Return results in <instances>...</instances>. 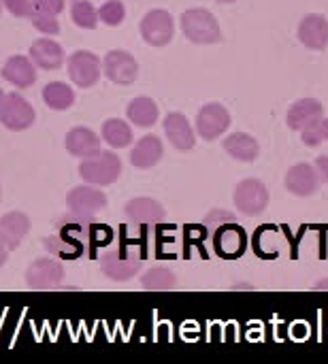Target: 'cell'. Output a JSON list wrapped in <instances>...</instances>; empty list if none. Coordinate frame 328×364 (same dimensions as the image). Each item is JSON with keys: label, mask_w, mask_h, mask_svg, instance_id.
Masks as SVG:
<instances>
[{"label": "cell", "mask_w": 328, "mask_h": 364, "mask_svg": "<svg viewBox=\"0 0 328 364\" xmlns=\"http://www.w3.org/2000/svg\"><path fill=\"white\" fill-rule=\"evenodd\" d=\"M100 139L113 147V149H122V147H128L132 143V128L124 122V119H117V117H111L102 124L100 128Z\"/></svg>", "instance_id": "25"}, {"label": "cell", "mask_w": 328, "mask_h": 364, "mask_svg": "<svg viewBox=\"0 0 328 364\" xmlns=\"http://www.w3.org/2000/svg\"><path fill=\"white\" fill-rule=\"evenodd\" d=\"M102 75L117 85H130L139 77V64L132 53L124 49H111L102 58Z\"/></svg>", "instance_id": "8"}, {"label": "cell", "mask_w": 328, "mask_h": 364, "mask_svg": "<svg viewBox=\"0 0 328 364\" xmlns=\"http://www.w3.org/2000/svg\"><path fill=\"white\" fill-rule=\"evenodd\" d=\"M124 213L134 224H158L166 218V209L158 200L147 198V196L128 200L124 207Z\"/></svg>", "instance_id": "18"}, {"label": "cell", "mask_w": 328, "mask_h": 364, "mask_svg": "<svg viewBox=\"0 0 328 364\" xmlns=\"http://www.w3.org/2000/svg\"><path fill=\"white\" fill-rule=\"evenodd\" d=\"M222 147H224V151L233 160H239V162H254L258 158V154H260L258 141L252 134H248V132H233V134H228L222 141Z\"/></svg>", "instance_id": "22"}, {"label": "cell", "mask_w": 328, "mask_h": 364, "mask_svg": "<svg viewBox=\"0 0 328 364\" xmlns=\"http://www.w3.org/2000/svg\"><path fill=\"white\" fill-rule=\"evenodd\" d=\"M0 75L15 87H30L36 81V66L28 55H11L4 62Z\"/></svg>", "instance_id": "19"}, {"label": "cell", "mask_w": 328, "mask_h": 364, "mask_svg": "<svg viewBox=\"0 0 328 364\" xmlns=\"http://www.w3.org/2000/svg\"><path fill=\"white\" fill-rule=\"evenodd\" d=\"M2 4H4V0H0V11H2Z\"/></svg>", "instance_id": "42"}, {"label": "cell", "mask_w": 328, "mask_h": 364, "mask_svg": "<svg viewBox=\"0 0 328 364\" xmlns=\"http://www.w3.org/2000/svg\"><path fill=\"white\" fill-rule=\"evenodd\" d=\"M79 175L92 186H111L122 175V160L113 151H100L79 164Z\"/></svg>", "instance_id": "4"}, {"label": "cell", "mask_w": 328, "mask_h": 364, "mask_svg": "<svg viewBox=\"0 0 328 364\" xmlns=\"http://www.w3.org/2000/svg\"><path fill=\"white\" fill-rule=\"evenodd\" d=\"M4 6L15 17H30L32 15V0H4Z\"/></svg>", "instance_id": "35"}, {"label": "cell", "mask_w": 328, "mask_h": 364, "mask_svg": "<svg viewBox=\"0 0 328 364\" xmlns=\"http://www.w3.org/2000/svg\"><path fill=\"white\" fill-rule=\"evenodd\" d=\"M58 226H60V232L58 235L77 241L79 245H83V250H88V245L96 247V245L107 243L109 241V235H111L107 228L98 226L94 222V218H81V215H75V213L62 218Z\"/></svg>", "instance_id": "3"}, {"label": "cell", "mask_w": 328, "mask_h": 364, "mask_svg": "<svg viewBox=\"0 0 328 364\" xmlns=\"http://www.w3.org/2000/svg\"><path fill=\"white\" fill-rule=\"evenodd\" d=\"M34 119H36V113H34L32 105L21 94H17V92L6 94L2 111H0V124L6 130L21 132L26 128H30L34 124Z\"/></svg>", "instance_id": "9"}, {"label": "cell", "mask_w": 328, "mask_h": 364, "mask_svg": "<svg viewBox=\"0 0 328 364\" xmlns=\"http://www.w3.org/2000/svg\"><path fill=\"white\" fill-rule=\"evenodd\" d=\"M30 60L45 70H58L64 62V49L53 38H36L30 45Z\"/></svg>", "instance_id": "20"}, {"label": "cell", "mask_w": 328, "mask_h": 364, "mask_svg": "<svg viewBox=\"0 0 328 364\" xmlns=\"http://www.w3.org/2000/svg\"><path fill=\"white\" fill-rule=\"evenodd\" d=\"M43 100L53 111H66L75 102V92L62 81H51L43 87Z\"/></svg>", "instance_id": "26"}, {"label": "cell", "mask_w": 328, "mask_h": 364, "mask_svg": "<svg viewBox=\"0 0 328 364\" xmlns=\"http://www.w3.org/2000/svg\"><path fill=\"white\" fill-rule=\"evenodd\" d=\"M213 239H216V245L222 254L226 256H235L243 250V241H245V235L243 230L235 224H226L222 226L220 230L213 232Z\"/></svg>", "instance_id": "27"}, {"label": "cell", "mask_w": 328, "mask_h": 364, "mask_svg": "<svg viewBox=\"0 0 328 364\" xmlns=\"http://www.w3.org/2000/svg\"><path fill=\"white\" fill-rule=\"evenodd\" d=\"M124 17H126V6H124L122 0H107V2L100 4V9H98V19H100L102 23L111 26V28L120 26V23L124 21Z\"/></svg>", "instance_id": "32"}, {"label": "cell", "mask_w": 328, "mask_h": 364, "mask_svg": "<svg viewBox=\"0 0 328 364\" xmlns=\"http://www.w3.org/2000/svg\"><path fill=\"white\" fill-rule=\"evenodd\" d=\"M228 126H231V113L220 102H207L196 113V130L199 136L205 141L220 139L228 130Z\"/></svg>", "instance_id": "10"}, {"label": "cell", "mask_w": 328, "mask_h": 364, "mask_svg": "<svg viewBox=\"0 0 328 364\" xmlns=\"http://www.w3.org/2000/svg\"><path fill=\"white\" fill-rule=\"evenodd\" d=\"M316 168H318L320 177L328 183V156H320V158L316 160Z\"/></svg>", "instance_id": "37"}, {"label": "cell", "mask_w": 328, "mask_h": 364, "mask_svg": "<svg viewBox=\"0 0 328 364\" xmlns=\"http://www.w3.org/2000/svg\"><path fill=\"white\" fill-rule=\"evenodd\" d=\"M320 117H324V107L318 98H301L297 100L288 113H286V124L290 130H303L310 124L318 122Z\"/></svg>", "instance_id": "16"}, {"label": "cell", "mask_w": 328, "mask_h": 364, "mask_svg": "<svg viewBox=\"0 0 328 364\" xmlns=\"http://www.w3.org/2000/svg\"><path fill=\"white\" fill-rule=\"evenodd\" d=\"M143 267V252L137 245H115L107 247L100 254V269L113 282H128L132 279Z\"/></svg>", "instance_id": "1"}, {"label": "cell", "mask_w": 328, "mask_h": 364, "mask_svg": "<svg viewBox=\"0 0 328 364\" xmlns=\"http://www.w3.org/2000/svg\"><path fill=\"white\" fill-rule=\"evenodd\" d=\"M30 218L21 211H9L0 218V235L4 237L9 250H17L23 241V237L30 232Z\"/></svg>", "instance_id": "23"}, {"label": "cell", "mask_w": 328, "mask_h": 364, "mask_svg": "<svg viewBox=\"0 0 328 364\" xmlns=\"http://www.w3.org/2000/svg\"><path fill=\"white\" fill-rule=\"evenodd\" d=\"M216 2H222V4H231V2H237V0H216Z\"/></svg>", "instance_id": "41"}, {"label": "cell", "mask_w": 328, "mask_h": 364, "mask_svg": "<svg viewBox=\"0 0 328 364\" xmlns=\"http://www.w3.org/2000/svg\"><path fill=\"white\" fill-rule=\"evenodd\" d=\"M235 222H237L235 213L224 211V209H216V211H211V213L205 218V226H207L211 232L220 230V228H222V226H226V224H235Z\"/></svg>", "instance_id": "34"}, {"label": "cell", "mask_w": 328, "mask_h": 364, "mask_svg": "<svg viewBox=\"0 0 328 364\" xmlns=\"http://www.w3.org/2000/svg\"><path fill=\"white\" fill-rule=\"evenodd\" d=\"M30 21H32V26H34L38 32H43L45 36H47V34H58V32H60L58 15L49 13V11H43V9H32Z\"/></svg>", "instance_id": "33"}, {"label": "cell", "mask_w": 328, "mask_h": 364, "mask_svg": "<svg viewBox=\"0 0 328 364\" xmlns=\"http://www.w3.org/2000/svg\"><path fill=\"white\" fill-rule=\"evenodd\" d=\"M43 245H45V250L49 254H53L58 258H64V260H75L85 252L83 245H79L77 241H73L68 237H62V235H53V237L43 239Z\"/></svg>", "instance_id": "28"}, {"label": "cell", "mask_w": 328, "mask_h": 364, "mask_svg": "<svg viewBox=\"0 0 328 364\" xmlns=\"http://www.w3.org/2000/svg\"><path fill=\"white\" fill-rule=\"evenodd\" d=\"M126 115H128V119H130L134 126H139V128H152V126L158 122L160 111H158V105H156L152 98H147V96H137V98H132V100L128 102Z\"/></svg>", "instance_id": "24"}, {"label": "cell", "mask_w": 328, "mask_h": 364, "mask_svg": "<svg viewBox=\"0 0 328 364\" xmlns=\"http://www.w3.org/2000/svg\"><path fill=\"white\" fill-rule=\"evenodd\" d=\"M4 98H6V94L0 90V111H2V105H4Z\"/></svg>", "instance_id": "40"}, {"label": "cell", "mask_w": 328, "mask_h": 364, "mask_svg": "<svg viewBox=\"0 0 328 364\" xmlns=\"http://www.w3.org/2000/svg\"><path fill=\"white\" fill-rule=\"evenodd\" d=\"M162 154H164V147H162L160 136L145 134L134 143V147L130 151V162L137 168H152L162 160Z\"/></svg>", "instance_id": "21"}, {"label": "cell", "mask_w": 328, "mask_h": 364, "mask_svg": "<svg viewBox=\"0 0 328 364\" xmlns=\"http://www.w3.org/2000/svg\"><path fill=\"white\" fill-rule=\"evenodd\" d=\"M141 36L147 45L152 47H164L173 41L175 34V21L171 17L169 11L164 9H152L145 13V17L141 19Z\"/></svg>", "instance_id": "5"}, {"label": "cell", "mask_w": 328, "mask_h": 364, "mask_svg": "<svg viewBox=\"0 0 328 364\" xmlns=\"http://www.w3.org/2000/svg\"><path fill=\"white\" fill-rule=\"evenodd\" d=\"M301 141L307 147H318L324 141H328V117H320L318 122H314L307 128H303L301 130Z\"/></svg>", "instance_id": "31"}, {"label": "cell", "mask_w": 328, "mask_h": 364, "mask_svg": "<svg viewBox=\"0 0 328 364\" xmlns=\"http://www.w3.org/2000/svg\"><path fill=\"white\" fill-rule=\"evenodd\" d=\"M64 269L58 260L38 258L26 271V284L30 290H55L64 282Z\"/></svg>", "instance_id": "11"}, {"label": "cell", "mask_w": 328, "mask_h": 364, "mask_svg": "<svg viewBox=\"0 0 328 364\" xmlns=\"http://www.w3.org/2000/svg\"><path fill=\"white\" fill-rule=\"evenodd\" d=\"M141 286L145 290H175L177 288V277L171 269L164 267H154L141 277Z\"/></svg>", "instance_id": "29"}, {"label": "cell", "mask_w": 328, "mask_h": 364, "mask_svg": "<svg viewBox=\"0 0 328 364\" xmlns=\"http://www.w3.org/2000/svg\"><path fill=\"white\" fill-rule=\"evenodd\" d=\"M320 183H322V177H320L318 168L307 164V162L295 164L286 173V188H288V192L295 194V196H301V198H307V196L316 194L320 190Z\"/></svg>", "instance_id": "13"}, {"label": "cell", "mask_w": 328, "mask_h": 364, "mask_svg": "<svg viewBox=\"0 0 328 364\" xmlns=\"http://www.w3.org/2000/svg\"><path fill=\"white\" fill-rule=\"evenodd\" d=\"M235 207L243 213V215H260L269 200H271V194H269V188L260 181V179H243L237 188H235Z\"/></svg>", "instance_id": "7"}, {"label": "cell", "mask_w": 328, "mask_h": 364, "mask_svg": "<svg viewBox=\"0 0 328 364\" xmlns=\"http://www.w3.org/2000/svg\"><path fill=\"white\" fill-rule=\"evenodd\" d=\"M314 288H316V290H328V277L327 279H320V282H316V284H314Z\"/></svg>", "instance_id": "39"}, {"label": "cell", "mask_w": 328, "mask_h": 364, "mask_svg": "<svg viewBox=\"0 0 328 364\" xmlns=\"http://www.w3.org/2000/svg\"><path fill=\"white\" fill-rule=\"evenodd\" d=\"M32 6L34 9H43V11H49L53 15L62 13L64 11V0H32Z\"/></svg>", "instance_id": "36"}, {"label": "cell", "mask_w": 328, "mask_h": 364, "mask_svg": "<svg viewBox=\"0 0 328 364\" xmlns=\"http://www.w3.org/2000/svg\"><path fill=\"white\" fill-rule=\"evenodd\" d=\"M299 41L314 51H324L328 47V19L324 15L310 13L299 23Z\"/></svg>", "instance_id": "14"}, {"label": "cell", "mask_w": 328, "mask_h": 364, "mask_svg": "<svg viewBox=\"0 0 328 364\" xmlns=\"http://www.w3.org/2000/svg\"><path fill=\"white\" fill-rule=\"evenodd\" d=\"M66 68H68L70 81L77 87H92L98 83V79L102 75V62L98 60L96 53L88 51V49H79V51L70 53L66 60Z\"/></svg>", "instance_id": "6"}, {"label": "cell", "mask_w": 328, "mask_h": 364, "mask_svg": "<svg viewBox=\"0 0 328 364\" xmlns=\"http://www.w3.org/2000/svg\"><path fill=\"white\" fill-rule=\"evenodd\" d=\"M9 245H6V241H4V237L0 235V267H4L6 264V258H9Z\"/></svg>", "instance_id": "38"}, {"label": "cell", "mask_w": 328, "mask_h": 364, "mask_svg": "<svg viewBox=\"0 0 328 364\" xmlns=\"http://www.w3.org/2000/svg\"><path fill=\"white\" fill-rule=\"evenodd\" d=\"M66 207L70 213L81 215V218H94L96 213L105 211L107 207V196L92 188V186H77L68 192L66 196Z\"/></svg>", "instance_id": "12"}, {"label": "cell", "mask_w": 328, "mask_h": 364, "mask_svg": "<svg viewBox=\"0 0 328 364\" xmlns=\"http://www.w3.org/2000/svg\"><path fill=\"white\" fill-rule=\"evenodd\" d=\"M164 132H166L171 145L179 151H190L196 143L194 130H192V126L184 113H177V111L169 113L164 117Z\"/></svg>", "instance_id": "17"}, {"label": "cell", "mask_w": 328, "mask_h": 364, "mask_svg": "<svg viewBox=\"0 0 328 364\" xmlns=\"http://www.w3.org/2000/svg\"><path fill=\"white\" fill-rule=\"evenodd\" d=\"M181 30L196 45H213L222 41L220 21L207 9H188L181 13Z\"/></svg>", "instance_id": "2"}, {"label": "cell", "mask_w": 328, "mask_h": 364, "mask_svg": "<svg viewBox=\"0 0 328 364\" xmlns=\"http://www.w3.org/2000/svg\"><path fill=\"white\" fill-rule=\"evenodd\" d=\"M66 151L75 158H92V156H98L102 149H100V136L85 128V126H75L66 132Z\"/></svg>", "instance_id": "15"}, {"label": "cell", "mask_w": 328, "mask_h": 364, "mask_svg": "<svg viewBox=\"0 0 328 364\" xmlns=\"http://www.w3.org/2000/svg\"><path fill=\"white\" fill-rule=\"evenodd\" d=\"M70 17L75 21V26L83 28V30H94L98 26V11L94 9V4L90 0H75L70 6Z\"/></svg>", "instance_id": "30"}]
</instances>
